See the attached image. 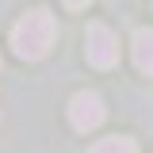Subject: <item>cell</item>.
Returning a JSON list of instances; mask_svg holds the SVG:
<instances>
[{"mask_svg": "<svg viewBox=\"0 0 153 153\" xmlns=\"http://www.w3.org/2000/svg\"><path fill=\"white\" fill-rule=\"evenodd\" d=\"M54 38H57L54 16H50L46 8H31V12L12 27V50H16L23 61H38V57L50 54Z\"/></svg>", "mask_w": 153, "mask_h": 153, "instance_id": "1", "label": "cell"}, {"mask_svg": "<svg viewBox=\"0 0 153 153\" xmlns=\"http://www.w3.org/2000/svg\"><path fill=\"white\" fill-rule=\"evenodd\" d=\"M84 54L92 61L96 69H111L115 61H119V38L107 23H88V31H84Z\"/></svg>", "mask_w": 153, "mask_h": 153, "instance_id": "2", "label": "cell"}, {"mask_svg": "<svg viewBox=\"0 0 153 153\" xmlns=\"http://www.w3.org/2000/svg\"><path fill=\"white\" fill-rule=\"evenodd\" d=\"M107 119V107H103V100H100V92H76L73 100H69V123H73L76 130H96L100 123Z\"/></svg>", "mask_w": 153, "mask_h": 153, "instance_id": "3", "label": "cell"}, {"mask_svg": "<svg viewBox=\"0 0 153 153\" xmlns=\"http://www.w3.org/2000/svg\"><path fill=\"white\" fill-rule=\"evenodd\" d=\"M134 65L142 69V73H153V27H142L138 35H134Z\"/></svg>", "mask_w": 153, "mask_h": 153, "instance_id": "4", "label": "cell"}, {"mask_svg": "<svg viewBox=\"0 0 153 153\" xmlns=\"http://www.w3.org/2000/svg\"><path fill=\"white\" fill-rule=\"evenodd\" d=\"M88 153H138V146H134V138H100Z\"/></svg>", "mask_w": 153, "mask_h": 153, "instance_id": "5", "label": "cell"}, {"mask_svg": "<svg viewBox=\"0 0 153 153\" xmlns=\"http://www.w3.org/2000/svg\"><path fill=\"white\" fill-rule=\"evenodd\" d=\"M88 4H92V0H65V8H73V12L76 8H88Z\"/></svg>", "mask_w": 153, "mask_h": 153, "instance_id": "6", "label": "cell"}]
</instances>
